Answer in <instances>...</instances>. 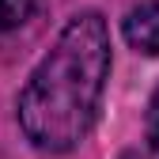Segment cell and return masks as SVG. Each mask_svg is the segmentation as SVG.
<instances>
[{"label": "cell", "instance_id": "3", "mask_svg": "<svg viewBox=\"0 0 159 159\" xmlns=\"http://www.w3.org/2000/svg\"><path fill=\"white\" fill-rule=\"evenodd\" d=\"M38 11H42V0H0V42L30 27Z\"/></svg>", "mask_w": 159, "mask_h": 159}, {"label": "cell", "instance_id": "5", "mask_svg": "<svg viewBox=\"0 0 159 159\" xmlns=\"http://www.w3.org/2000/svg\"><path fill=\"white\" fill-rule=\"evenodd\" d=\"M125 159H140V155H125Z\"/></svg>", "mask_w": 159, "mask_h": 159}, {"label": "cell", "instance_id": "1", "mask_svg": "<svg viewBox=\"0 0 159 159\" xmlns=\"http://www.w3.org/2000/svg\"><path fill=\"white\" fill-rule=\"evenodd\" d=\"M110 80V27L98 11L72 15L15 98L23 136L38 152H72L95 125Z\"/></svg>", "mask_w": 159, "mask_h": 159}, {"label": "cell", "instance_id": "4", "mask_svg": "<svg viewBox=\"0 0 159 159\" xmlns=\"http://www.w3.org/2000/svg\"><path fill=\"white\" fill-rule=\"evenodd\" d=\"M148 144H152V152L159 155V87H155V95H152V102H148Z\"/></svg>", "mask_w": 159, "mask_h": 159}, {"label": "cell", "instance_id": "2", "mask_svg": "<svg viewBox=\"0 0 159 159\" xmlns=\"http://www.w3.org/2000/svg\"><path fill=\"white\" fill-rule=\"evenodd\" d=\"M121 30H125V42H129L136 53L155 57V53H159V4H155V0L136 4V8L125 15Z\"/></svg>", "mask_w": 159, "mask_h": 159}]
</instances>
